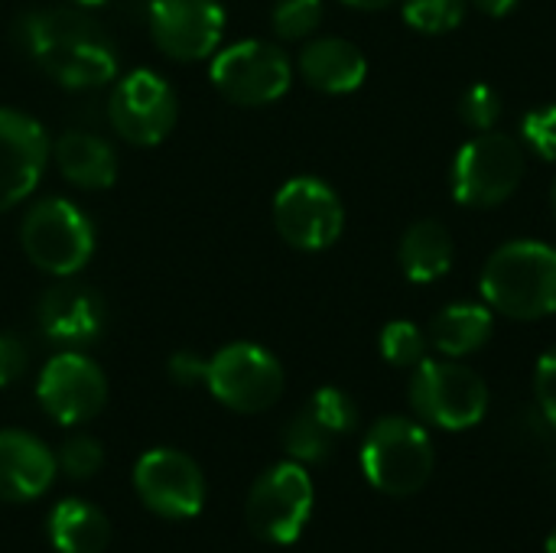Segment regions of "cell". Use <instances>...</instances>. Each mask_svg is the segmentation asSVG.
Returning <instances> with one entry per match:
<instances>
[{
	"label": "cell",
	"mask_w": 556,
	"mask_h": 553,
	"mask_svg": "<svg viewBox=\"0 0 556 553\" xmlns=\"http://www.w3.org/2000/svg\"><path fill=\"white\" fill-rule=\"evenodd\" d=\"M472 3H476L485 16H495V20H498V16H508V13L515 10L518 0H472Z\"/></svg>",
	"instance_id": "836d02e7"
},
{
	"label": "cell",
	"mask_w": 556,
	"mask_h": 553,
	"mask_svg": "<svg viewBox=\"0 0 556 553\" xmlns=\"http://www.w3.org/2000/svg\"><path fill=\"white\" fill-rule=\"evenodd\" d=\"M336 433L309 411L303 407L283 430V450L296 460V463H323L332 447H336Z\"/></svg>",
	"instance_id": "603a6c76"
},
{
	"label": "cell",
	"mask_w": 556,
	"mask_h": 553,
	"mask_svg": "<svg viewBox=\"0 0 556 553\" xmlns=\"http://www.w3.org/2000/svg\"><path fill=\"white\" fill-rule=\"evenodd\" d=\"M534 391H538V404L544 411V417L556 427V349L544 352L534 372Z\"/></svg>",
	"instance_id": "4dcf8cb0"
},
{
	"label": "cell",
	"mask_w": 556,
	"mask_h": 553,
	"mask_svg": "<svg viewBox=\"0 0 556 553\" xmlns=\"http://www.w3.org/2000/svg\"><path fill=\"white\" fill-rule=\"evenodd\" d=\"M134 486L140 502L160 518H195L205 505V479L192 456L179 450H150L137 460Z\"/></svg>",
	"instance_id": "4fadbf2b"
},
{
	"label": "cell",
	"mask_w": 556,
	"mask_h": 553,
	"mask_svg": "<svg viewBox=\"0 0 556 553\" xmlns=\"http://www.w3.org/2000/svg\"><path fill=\"white\" fill-rule=\"evenodd\" d=\"M212 81L231 104L261 108L287 95L293 68L280 46L264 39H244L212 59Z\"/></svg>",
	"instance_id": "9c48e42d"
},
{
	"label": "cell",
	"mask_w": 556,
	"mask_h": 553,
	"mask_svg": "<svg viewBox=\"0 0 556 553\" xmlns=\"http://www.w3.org/2000/svg\"><path fill=\"white\" fill-rule=\"evenodd\" d=\"M466 16V0H404V20L417 33H450L463 23Z\"/></svg>",
	"instance_id": "d4e9b609"
},
{
	"label": "cell",
	"mask_w": 556,
	"mask_h": 553,
	"mask_svg": "<svg viewBox=\"0 0 556 553\" xmlns=\"http://www.w3.org/2000/svg\"><path fill=\"white\" fill-rule=\"evenodd\" d=\"M495 332V319L489 306L479 303H453L446 310L437 313V319L430 323V342L437 352L450 355V359H463L479 352Z\"/></svg>",
	"instance_id": "44dd1931"
},
{
	"label": "cell",
	"mask_w": 556,
	"mask_h": 553,
	"mask_svg": "<svg viewBox=\"0 0 556 553\" xmlns=\"http://www.w3.org/2000/svg\"><path fill=\"white\" fill-rule=\"evenodd\" d=\"M36 319L46 339L65 349L91 345L104 332V300L81 284L62 277V284L49 287L36 306Z\"/></svg>",
	"instance_id": "2e32d148"
},
{
	"label": "cell",
	"mask_w": 556,
	"mask_h": 553,
	"mask_svg": "<svg viewBox=\"0 0 556 553\" xmlns=\"http://www.w3.org/2000/svg\"><path fill=\"white\" fill-rule=\"evenodd\" d=\"M381 355L394 365V368H417L427 359V336L420 332V326L407 323V319H394L381 329Z\"/></svg>",
	"instance_id": "cb8c5ba5"
},
{
	"label": "cell",
	"mask_w": 556,
	"mask_h": 553,
	"mask_svg": "<svg viewBox=\"0 0 556 553\" xmlns=\"http://www.w3.org/2000/svg\"><path fill=\"white\" fill-rule=\"evenodd\" d=\"M36 398L52 420L65 427H78L104 411L108 378L88 355L65 349L55 359H49L46 368L39 372Z\"/></svg>",
	"instance_id": "7c38bea8"
},
{
	"label": "cell",
	"mask_w": 556,
	"mask_h": 553,
	"mask_svg": "<svg viewBox=\"0 0 556 553\" xmlns=\"http://www.w3.org/2000/svg\"><path fill=\"white\" fill-rule=\"evenodd\" d=\"M274 225L290 248L323 251L339 241L345 228V212L339 196L323 179L296 176L283 183L274 199Z\"/></svg>",
	"instance_id": "8fae6325"
},
{
	"label": "cell",
	"mask_w": 556,
	"mask_h": 553,
	"mask_svg": "<svg viewBox=\"0 0 556 553\" xmlns=\"http://www.w3.org/2000/svg\"><path fill=\"white\" fill-rule=\"evenodd\" d=\"M150 33L163 55L199 62L215 55L225 33V10L218 0H153Z\"/></svg>",
	"instance_id": "5bb4252c"
},
{
	"label": "cell",
	"mask_w": 556,
	"mask_h": 553,
	"mask_svg": "<svg viewBox=\"0 0 556 553\" xmlns=\"http://www.w3.org/2000/svg\"><path fill=\"white\" fill-rule=\"evenodd\" d=\"M349 7H358V10H384V7H391V3H397V0H345Z\"/></svg>",
	"instance_id": "e575fe53"
},
{
	"label": "cell",
	"mask_w": 556,
	"mask_h": 553,
	"mask_svg": "<svg viewBox=\"0 0 556 553\" xmlns=\"http://www.w3.org/2000/svg\"><path fill=\"white\" fill-rule=\"evenodd\" d=\"M23 46L62 88H98L114 81L117 52L81 7L36 10L23 20Z\"/></svg>",
	"instance_id": "6da1fadb"
},
{
	"label": "cell",
	"mask_w": 556,
	"mask_h": 553,
	"mask_svg": "<svg viewBox=\"0 0 556 553\" xmlns=\"http://www.w3.org/2000/svg\"><path fill=\"white\" fill-rule=\"evenodd\" d=\"M521 134H525L528 147H531L541 160L556 163V104L534 108V111L525 117Z\"/></svg>",
	"instance_id": "f546056e"
},
{
	"label": "cell",
	"mask_w": 556,
	"mask_h": 553,
	"mask_svg": "<svg viewBox=\"0 0 556 553\" xmlns=\"http://www.w3.org/2000/svg\"><path fill=\"white\" fill-rule=\"evenodd\" d=\"M49 137L23 111L0 108V212L20 205L42 179Z\"/></svg>",
	"instance_id": "9a60e30c"
},
{
	"label": "cell",
	"mask_w": 556,
	"mask_h": 553,
	"mask_svg": "<svg viewBox=\"0 0 556 553\" xmlns=\"http://www.w3.org/2000/svg\"><path fill=\"white\" fill-rule=\"evenodd\" d=\"M270 23L280 39H303L323 23V0H277Z\"/></svg>",
	"instance_id": "484cf974"
},
{
	"label": "cell",
	"mask_w": 556,
	"mask_h": 553,
	"mask_svg": "<svg viewBox=\"0 0 556 553\" xmlns=\"http://www.w3.org/2000/svg\"><path fill=\"white\" fill-rule=\"evenodd\" d=\"M365 479L384 495H417L433 476V443L407 417H381L362 443Z\"/></svg>",
	"instance_id": "3957f363"
},
{
	"label": "cell",
	"mask_w": 556,
	"mask_h": 553,
	"mask_svg": "<svg viewBox=\"0 0 556 553\" xmlns=\"http://www.w3.org/2000/svg\"><path fill=\"white\" fill-rule=\"evenodd\" d=\"M205 365H208V362H202V359L182 352V355H173L169 375H173V381H179V385H195V381H205Z\"/></svg>",
	"instance_id": "d6a6232c"
},
{
	"label": "cell",
	"mask_w": 556,
	"mask_h": 553,
	"mask_svg": "<svg viewBox=\"0 0 556 553\" xmlns=\"http://www.w3.org/2000/svg\"><path fill=\"white\" fill-rule=\"evenodd\" d=\"M485 303L508 319H544L556 313V248L544 241H508L482 271Z\"/></svg>",
	"instance_id": "7a4b0ae2"
},
{
	"label": "cell",
	"mask_w": 556,
	"mask_h": 553,
	"mask_svg": "<svg viewBox=\"0 0 556 553\" xmlns=\"http://www.w3.org/2000/svg\"><path fill=\"white\" fill-rule=\"evenodd\" d=\"M104 463V450L94 437L88 433H78V437H68L55 456V466H62L72 479H91Z\"/></svg>",
	"instance_id": "f1b7e54d"
},
{
	"label": "cell",
	"mask_w": 556,
	"mask_h": 553,
	"mask_svg": "<svg viewBox=\"0 0 556 553\" xmlns=\"http://www.w3.org/2000/svg\"><path fill=\"white\" fill-rule=\"evenodd\" d=\"M547 553H556V528L551 531V538H547Z\"/></svg>",
	"instance_id": "8d00e7d4"
},
{
	"label": "cell",
	"mask_w": 556,
	"mask_h": 553,
	"mask_svg": "<svg viewBox=\"0 0 556 553\" xmlns=\"http://www.w3.org/2000/svg\"><path fill=\"white\" fill-rule=\"evenodd\" d=\"M453 254H456V248H453L450 228L437 218H424L404 231L401 248H397V264L407 274V280L433 284L443 274H450Z\"/></svg>",
	"instance_id": "ffe728a7"
},
{
	"label": "cell",
	"mask_w": 556,
	"mask_h": 553,
	"mask_svg": "<svg viewBox=\"0 0 556 553\" xmlns=\"http://www.w3.org/2000/svg\"><path fill=\"white\" fill-rule=\"evenodd\" d=\"M29 264L52 277L78 274L94 251V228L68 199H42L33 205L20 228Z\"/></svg>",
	"instance_id": "5b68a950"
},
{
	"label": "cell",
	"mask_w": 556,
	"mask_h": 553,
	"mask_svg": "<svg viewBox=\"0 0 556 553\" xmlns=\"http://www.w3.org/2000/svg\"><path fill=\"white\" fill-rule=\"evenodd\" d=\"M205 385L225 407L238 414H261L280 401L283 368L267 349L254 342H235L205 365Z\"/></svg>",
	"instance_id": "ba28073f"
},
{
	"label": "cell",
	"mask_w": 556,
	"mask_h": 553,
	"mask_svg": "<svg viewBox=\"0 0 556 553\" xmlns=\"http://www.w3.org/2000/svg\"><path fill=\"white\" fill-rule=\"evenodd\" d=\"M248 528L267 544H293L313 515V482L300 463L270 466L248 495Z\"/></svg>",
	"instance_id": "52a82bcc"
},
{
	"label": "cell",
	"mask_w": 556,
	"mask_h": 553,
	"mask_svg": "<svg viewBox=\"0 0 556 553\" xmlns=\"http://www.w3.org/2000/svg\"><path fill=\"white\" fill-rule=\"evenodd\" d=\"M502 95L492 85H472L463 98H459V117L466 127L485 134L495 130L498 117H502Z\"/></svg>",
	"instance_id": "83f0119b"
},
{
	"label": "cell",
	"mask_w": 556,
	"mask_h": 553,
	"mask_svg": "<svg viewBox=\"0 0 556 553\" xmlns=\"http://www.w3.org/2000/svg\"><path fill=\"white\" fill-rule=\"evenodd\" d=\"M49 538L59 553H104L111 541V525L94 505L81 499H65L52 508Z\"/></svg>",
	"instance_id": "7402d4cb"
},
{
	"label": "cell",
	"mask_w": 556,
	"mask_h": 553,
	"mask_svg": "<svg viewBox=\"0 0 556 553\" xmlns=\"http://www.w3.org/2000/svg\"><path fill=\"white\" fill-rule=\"evenodd\" d=\"M75 7H98V3H104V0H72Z\"/></svg>",
	"instance_id": "d590c367"
},
{
	"label": "cell",
	"mask_w": 556,
	"mask_h": 553,
	"mask_svg": "<svg viewBox=\"0 0 556 553\" xmlns=\"http://www.w3.org/2000/svg\"><path fill=\"white\" fill-rule=\"evenodd\" d=\"M111 127L134 147H156L169 137L179 117L176 91L150 68L124 75L108 98Z\"/></svg>",
	"instance_id": "30bf717a"
},
{
	"label": "cell",
	"mask_w": 556,
	"mask_h": 553,
	"mask_svg": "<svg viewBox=\"0 0 556 553\" xmlns=\"http://www.w3.org/2000/svg\"><path fill=\"white\" fill-rule=\"evenodd\" d=\"M525 179V150L515 137L476 134L453 160V196L466 209H495Z\"/></svg>",
	"instance_id": "277c9868"
},
{
	"label": "cell",
	"mask_w": 556,
	"mask_h": 553,
	"mask_svg": "<svg viewBox=\"0 0 556 553\" xmlns=\"http://www.w3.org/2000/svg\"><path fill=\"white\" fill-rule=\"evenodd\" d=\"M410 404L420 420L440 430H469L489 411V388L459 362L424 359L410 378Z\"/></svg>",
	"instance_id": "8992f818"
},
{
	"label": "cell",
	"mask_w": 556,
	"mask_h": 553,
	"mask_svg": "<svg viewBox=\"0 0 556 553\" xmlns=\"http://www.w3.org/2000/svg\"><path fill=\"white\" fill-rule=\"evenodd\" d=\"M336 437H345V433H352L355 427H358V407H355V401L345 394V391H339V388H319L313 398H309V404H306Z\"/></svg>",
	"instance_id": "4316f807"
},
{
	"label": "cell",
	"mask_w": 556,
	"mask_h": 553,
	"mask_svg": "<svg viewBox=\"0 0 556 553\" xmlns=\"http://www.w3.org/2000/svg\"><path fill=\"white\" fill-rule=\"evenodd\" d=\"M59 173L81 189H111L117 179V156L111 143L85 130H65L52 147Z\"/></svg>",
	"instance_id": "d6986e66"
},
{
	"label": "cell",
	"mask_w": 556,
	"mask_h": 553,
	"mask_svg": "<svg viewBox=\"0 0 556 553\" xmlns=\"http://www.w3.org/2000/svg\"><path fill=\"white\" fill-rule=\"evenodd\" d=\"M26 362H29L26 345H23L16 336L3 332V336H0V388L13 385V381L26 372Z\"/></svg>",
	"instance_id": "1f68e13d"
},
{
	"label": "cell",
	"mask_w": 556,
	"mask_h": 553,
	"mask_svg": "<svg viewBox=\"0 0 556 553\" xmlns=\"http://www.w3.org/2000/svg\"><path fill=\"white\" fill-rule=\"evenodd\" d=\"M300 72L316 91L349 95L365 81L368 62L355 42L339 39V36H326V39H313L300 52Z\"/></svg>",
	"instance_id": "ac0fdd59"
},
{
	"label": "cell",
	"mask_w": 556,
	"mask_h": 553,
	"mask_svg": "<svg viewBox=\"0 0 556 553\" xmlns=\"http://www.w3.org/2000/svg\"><path fill=\"white\" fill-rule=\"evenodd\" d=\"M551 202H554V212H556V179H554V189H551Z\"/></svg>",
	"instance_id": "74e56055"
},
{
	"label": "cell",
	"mask_w": 556,
	"mask_h": 553,
	"mask_svg": "<svg viewBox=\"0 0 556 553\" xmlns=\"http://www.w3.org/2000/svg\"><path fill=\"white\" fill-rule=\"evenodd\" d=\"M55 479V456L49 447L23 430H0V499L33 502Z\"/></svg>",
	"instance_id": "e0dca14e"
}]
</instances>
